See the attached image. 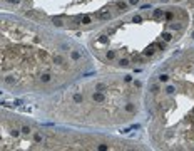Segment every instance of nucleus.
<instances>
[{
	"instance_id": "nucleus-3",
	"label": "nucleus",
	"mask_w": 194,
	"mask_h": 151,
	"mask_svg": "<svg viewBox=\"0 0 194 151\" xmlns=\"http://www.w3.org/2000/svg\"><path fill=\"white\" fill-rule=\"evenodd\" d=\"M7 2H10V3H19L20 0H7Z\"/></svg>"
},
{
	"instance_id": "nucleus-1",
	"label": "nucleus",
	"mask_w": 194,
	"mask_h": 151,
	"mask_svg": "<svg viewBox=\"0 0 194 151\" xmlns=\"http://www.w3.org/2000/svg\"><path fill=\"white\" fill-rule=\"evenodd\" d=\"M117 7H119V9H121V10H124V12H126V10H127V3H124V2L117 3Z\"/></svg>"
},
{
	"instance_id": "nucleus-2",
	"label": "nucleus",
	"mask_w": 194,
	"mask_h": 151,
	"mask_svg": "<svg viewBox=\"0 0 194 151\" xmlns=\"http://www.w3.org/2000/svg\"><path fill=\"white\" fill-rule=\"evenodd\" d=\"M119 64H121V66H127L129 62H127V60H126V59H122V60H121V62H119Z\"/></svg>"
}]
</instances>
